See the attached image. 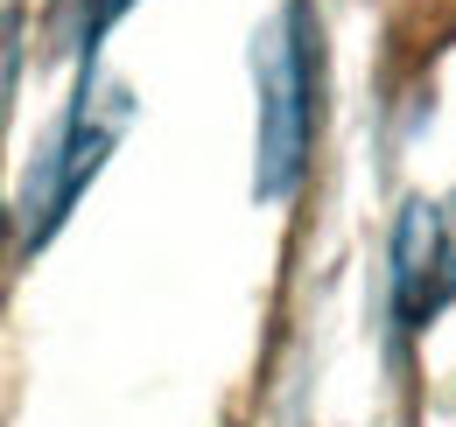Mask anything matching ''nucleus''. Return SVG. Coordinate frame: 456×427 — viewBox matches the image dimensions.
Returning a JSON list of instances; mask_svg holds the SVG:
<instances>
[{"mask_svg": "<svg viewBox=\"0 0 456 427\" xmlns=\"http://www.w3.org/2000/svg\"><path fill=\"white\" fill-rule=\"evenodd\" d=\"M253 85H260V155H253V197L281 204L295 197L309 141H316V14L309 0H288L281 21L253 43Z\"/></svg>", "mask_w": 456, "mask_h": 427, "instance_id": "f257e3e1", "label": "nucleus"}, {"mask_svg": "<svg viewBox=\"0 0 456 427\" xmlns=\"http://www.w3.org/2000/svg\"><path fill=\"white\" fill-rule=\"evenodd\" d=\"M119 126H126V99L106 92V85H99V70L85 63L77 99H70L57 141H50V155H43V175H28V204H21V217H28V246H43L63 217H70V204L85 197V182L106 168Z\"/></svg>", "mask_w": 456, "mask_h": 427, "instance_id": "f03ea898", "label": "nucleus"}, {"mask_svg": "<svg viewBox=\"0 0 456 427\" xmlns=\"http://www.w3.org/2000/svg\"><path fill=\"white\" fill-rule=\"evenodd\" d=\"M456 287V246H450V224H443V204L414 197L394 224V316L400 329H421L450 302Z\"/></svg>", "mask_w": 456, "mask_h": 427, "instance_id": "7ed1b4c3", "label": "nucleus"}, {"mask_svg": "<svg viewBox=\"0 0 456 427\" xmlns=\"http://www.w3.org/2000/svg\"><path fill=\"white\" fill-rule=\"evenodd\" d=\"M126 7H134V0H63V43L92 56V50H99V36L113 28Z\"/></svg>", "mask_w": 456, "mask_h": 427, "instance_id": "20e7f679", "label": "nucleus"}]
</instances>
